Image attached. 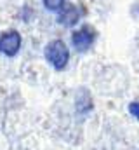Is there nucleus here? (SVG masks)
<instances>
[{
	"mask_svg": "<svg viewBox=\"0 0 139 150\" xmlns=\"http://www.w3.org/2000/svg\"><path fill=\"white\" fill-rule=\"evenodd\" d=\"M68 47L63 40H52L47 44L45 47V59L56 68V70H63L68 63Z\"/></svg>",
	"mask_w": 139,
	"mask_h": 150,
	"instance_id": "f257e3e1",
	"label": "nucleus"
},
{
	"mask_svg": "<svg viewBox=\"0 0 139 150\" xmlns=\"http://www.w3.org/2000/svg\"><path fill=\"white\" fill-rule=\"evenodd\" d=\"M71 40H73V45H75L78 51H85V49H89V47L94 44L96 33L92 32V28L85 26V28H82V30H77V32L73 33Z\"/></svg>",
	"mask_w": 139,
	"mask_h": 150,
	"instance_id": "7ed1b4c3",
	"label": "nucleus"
},
{
	"mask_svg": "<svg viewBox=\"0 0 139 150\" xmlns=\"http://www.w3.org/2000/svg\"><path fill=\"white\" fill-rule=\"evenodd\" d=\"M19 47H21V35L18 32L9 30L4 35H0V52H4L5 56L18 54Z\"/></svg>",
	"mask_w": 139,
	"mask_h": 150,
	"instance_id": "f03ea898",
	"label": "nucleus"
},
{
	"mask_svg": "<svg viewBox=\"0 0 139 150\" xmlns=\"http://www.w3.org/2000/svg\"><path fill=\"white\" fill-rule=\"evenodd\" d=\"M129 110H131V113H132V115H134V117L139 120V101L131 103V105H129Z\"/></svg>",
	"mask_w": 139,
	"mask_h": 150,
	"instance_id": "423d86ee",
	"label": "nucleus"
},
{
	"mask_svg": "<svg viewBox=\"0 0 139 150\" xmlns=\"http://www.w3.org/2000/svg\"><path fill=\"white\" fill-rule=\"evenodd\" d=\"M44 5L49 11H59L65 7V0H44Z\"/></svg>",
	"mask_w": 139,
	"mask_h": 150,
	"instance_id": "39448f33",
	"label": "nucleus"
},
{
	"mask_svg": "<svg viewBox=\"0 0 139 150\" xmlns=\"http://www.w3.org/2000/svg\"><path fill=\"white\" fill-rule=\"evenodd\" d=\"M78 18H80L78 7H77V5H68V7H65V11L61 12L59 21H61L63 25H66V26H71V25H75V23L78 21Z\"/></svg>",
	"mask_w": 139,
	"mask_h": 150,
	"instance_id": "20e7f679",
	"label": "nucleus"
}]
</instances>
